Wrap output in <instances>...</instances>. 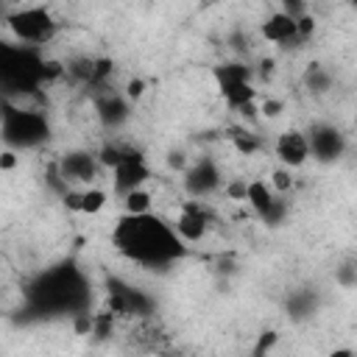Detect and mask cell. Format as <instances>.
<instances>
[{"label": "cell", "instance_id": "cell-1", "mask_svg": "<svg viewBox=\"0 0 357 357\" xmlns=\"http://www.w3.org/2000/svg\"><path fill=\"white\" fill-rule=\"evenodd\" d=\"M112 245L131 262L145 268H165L187 254L173 226L153 212L123 215L112 229Z\"/></svg>", "mask_w": 357, "mask_h": 357}, {"label": "cell", "instance_id": "cell-2", "mask_svg": "<svg viewBox=\"0 0 357 357\" xmlns=\"http://www.w3.org/2000/svg\"><path fill=\"white\" fill-rule=\"evenodd\" d=\"M39 67H42V59L31 47L0 42V92L6 98L36 92L42 84Z\"/></svg>", "mask_w": 357, "mask_h": 357}, {"label": "cell", "instance_id": "cell-3", "mask_svg": "<svg viewBox=\"0 0 357 357\" xmlns=\"http://www.w3.org/2000/svg\"><path fill=\"white\" fill-rule=\"evenodd\" d=\"M0 137L8 148H39L50 137V123L42 112L22 109L14 100H8L0 120Z\"/></svg>", "mask_w": 357, "mask_h": 357}, {"label": "cell", "instance_id": "cell-4", "mask_svg": "<svg viewBox=\"0 0 357 357\" xmlns=\"http://www.w3.org/2000/svg\"><path fill=\"white\" fill-rule=\"evenodd\" d=\"M6 25L17 42H25L28 47L50 45L59 33V20L45 6H22L6 14Z\"/></svg>", "mask_w": 357, "mask_h": 357}, {"label": "cell", "instance_id": "cell-5", "mask_svg": "<svg viewBox=\"0 0 357 357\" xmlns=\"http://www.w3.org/2000/svg\"><path fill=\"white\" fill-rule=\"evenodd\" d=\"M59 178L73 187V184H92L100 173V165L95 159V153L89 151H67L61 159H59V167H56Z\"/></svg>", "mask_w": 357, "mask_h": 357}, {"label": "cell", "instance_id": "cell-6", "mask_svg": "<svg viewBox=\"0 0 357 357\" xmlns=\"http://www.w3.org/2000/svg\"><path fill=\"white\" fill-rule=\"evenodd\" d=\"M304 137H307L310 153L321 162H332V159L343 156V151H346V139H343L340 128H335L332 123H315V126H310V131Z\"/></svg>", "mask_w": 357, "mask_h": 357}, {"label": "cell", "instance_id": "cell-7", "mask_svg": "<svg viewBox=\"0 0 357 357\" xmlns=\"http://www.w3.org/2000/svg\"><path fill=\"white\" fill-rule=\"evenodd\" d=\"M114 173V192L117 195H126V192H131V190H139L148 178H151V167L145 165V156L139 153V151H134V148H128L126 151V156H123V162L112 170Z\"/></svg>", "mask_w": 357, "mask_h": 357}, {"label": "cell", "instance_id": "cell-8", "mask_svg": "<svg viewBox=\"0 0 357 357\" xmlns=\"http://www.w3.org/2000/svg\"><path fill=\"white\" fill-rule=\"evenodd\" d=\"M209 220H212V215L201 206V201H184L176 223H170V226L181 243H198L209 231Z\"/></svg>", "mask_w": 357, "mask_h": 357}, {"label": "cell", "instance_id": "cell-9", "mask_svg": "<svg viewBox=\"0 0 357 357\" xmlns=\"http://www.w3.org/2000/svg\"><path fill=\"white\" fill-rule=\"evenodd\" d=\"M245 201H248L251 209H254L262 220H268V223H279V218L284 215V204H282V198H276V192L271 190V184H265L262 178L248 181Z\"/></svg>", "mask_w": 357, "mask_h": 357}, {"label": "cell", "instance_id": "cell-10", "mask_svg": "<svg viewBox=\"0 0 357 357\" xmlns=\"http://www.w3.org/2000/svg\"><path fill=\"white\" fill-rule=\"evenodd\" d=\"M220 187V170L212 159H198L187 173H184V190L192 198H206Z\"/></svg>", "mask_w": 357, "mask_h": 357}, {"label": "cell", "instance_id": "cell-11", "mask_svg": "<svg viewBox=\"0 0 357 357\" xmlns=\"http://www.w3.org/2000/svg\"><path fill=\"white\" fill-rule=\"evenodd\" d=\"M273 153L279 156V162L290 170V167H301L310 159V148H307V137L298 128H287L276 137L273 142Z\"/></svg>", "mask_w": 357, "mask_h": 357}, {"label": "cell", "instance_id": "cell-12", "mask_svg": "<svg viewBox=\"0 0 357 357\" xmlns=\"http://www.w3.org/2000/svg\"><path fill=\"white\" fill-rule=\"evenodd\" d=\"M262 36L273 45H282V47H290V45H298V31H296V20H290L287 14L282 11H273L265 22H262Z\"/></svg>", "mask_w": 357, "mask_h": 357}, {"label": "cell", "instance_id": "cell-13", "mask_svg": "<svg viewBox=\"0 0 357 357\" xmlns=\"http://www.w3.org/2000/svg\"><path fill=\"white\" fill-rule=\"evenodd\" d=\"M251 78H254V67L240 64V61L215 67V81H218V89L220 92L229 89V86H237V84H251Z\"/></svg>", "mask_w": 357, "mask_h": 357}, {"label": "cell", "instance_id": "cell-14", "mask_svg": "<svg viewBox=\"0 0 357 357\" xmlns=\"http://www.w3.org/2000/svg\"><path fill=\"white\" fill-rule=\"evenodd\" d=\"M95 109H98V117L106 123V126H117L120 120H126V100L120 98V95H103L98 103H95Z\"/></svg>", "mask_w": 357, "mask_h": 357}, {"label": "cell", "instance_id": "cell-15", "mask_svg": "<svg viewBox=\"0 0 357 357\" xmlns=\"http://www.w3.org/2000/svg\"><path fill=\"white\" fill-rule=\"evenodd\" d=\"M229 137H231L234 151L243 153V156H254V153L262 148V139H259L254 131H248V128H231Z\"/></svg>", "mask_w": 357, "mask_h": 357}, {"label": "cell", "instance_id": "cell-16", "mask_svg": "<svg viewBox=\"0 0 357 357\" xmlns=\"http://www.w3.org/2000/svg\"><path fill=\"white\" fill-rule=\"evenodd\" d=\"M123 206H126V215H145L151 212V192L148 190H131L123 195Z\"/></svg>", "mask_w": 357, "mask_h": 357}, {"label": "cell", "instance_id": "cell-17", "mask_svg": "<svg viewBox=\"0 0 357 357\" xmlns=\"http://www.w3.org/2000/svg\"><path fill=\"white\" fill-rule=\"evenodd\" d=\"M106 206V192L100 187H89V190H81V215H98L100 209Z\"/></svg>", "mask_w": 357, "mask_h": 357}, {"label": "cell", "instance_id": "cell-18", "mask_svg": "<svg viewBox=\"0 0 357 357\" xmlns=\"http://www.w3.org/2000/svg\"><path fill=\"white\" fill-rule=\"evenodd\" d=\"M112 329H114V315H112L109 310L92 315V335H95L98 340H106V337L112 335Z\"/></svg>", "mask_w": 357, "mask_h": 357}, {"label": "cell", "instance_id": "cell-19", "mask_svg": "<svg viewBox=\"0 0 357 357\" xmlns=\"http://www.w3.org/2000/svg\"><path fill=\"white\" fill-rule=\"evenodd\" d=\"M245 190H248V181L245 178H231L223 184V192L231 198V201H245Z\"/></svg>", "mask_w": 357, "mask_h": 357}, {"label": "cell", "instance_id": "cell-20", "mask_svg": "<svg viewBox=\"0 0 357 357\" xmlns=\"http://www.w3.org/2000/svg\"><path fill=\"white\" fill-rule=\"evenodd\" d=\"M293 187V176H290V170H273V176H271V190H276V192H287Z\"/></svg>", "mask_w": 357, "mask_h": 357}, {"label": "cell", "instance_id": "cell-21", "mask_svg": "<svg viewBox=\"0 0 357 357\" xmlns=\"http://www.w3.org/2000/svg\"><path fill=\"white\" fill-rule=\"evenodd\" d=\"M307 84H310L315 92H324V89H329L332 78H329L326 73H321L318 67H312V70H310V75H307Z\"/></svg>", "mask_w": 357, "mask_h": 357}, {"label": "cell", "instance_id": "cell-22", "mask_svg": "<svg viewBox=\"0 0 357 357\" xmlns=\"http://www.w3.org/2000/svg\"><path fill=\"white\" fill-rule=\"evenodd\" d=\"M282 109H284V103H282V100H276V98H268V100H262V103H259L262 117H279V114H282Z\"/></svg>", "mask_w": 357, "mask_h": 357}, {"label": "cell", "instance_id": "cell-23", "mask_svg": "<svg viewBox=\"0 0 357 357\" xmlns=\"http://www.w3.org/2000/svg\"><path fill=\"white\" fill-rule=\"evenodd\" d=\"M142 92H145V81H142V78H131V81L126 84V98L137 100V98H142Z\"/></svg>", "mask_w": 357, "mask_h": 357}, {"label": "cell", "instance_id": "cell-24", "mask_svg": "<svg viewBox=\"0 0 357 357\" xmlns=\"http://www.w3.org/2000/svg\"><path fill=\"white\" fill-rule=\"evenodd\" d=\"M276 343V332H265L262 337H259V343H257V349H254V357H262L271 346Z\"/></svg>", "mask_w": 357, "mask_h": 357}, {"label": "cell", "instance_id": "cell-25", "mask_svg": "<svg viewBox=\"0 0 357 357\" xmlns=\"http://www.w3.org/2000/svg\"><path fill=\"white\" fill-rule=\"evenodd\" d=\"M17 167V153L14 151H3L0 153V170H14Z\"/></svg>", "mask_w": 357, "mask_h": 357}, {"label": "cell", "instance_id": "cell-26", "mask_svg": "<svg viewBox=\"0 0 357 357\" xmlns=\"http://www.w3.org/2000/svg\"><path fill=\"white\" fill-rule=\"evenodd\" d=\"M273 67H276V61H273V59H262V61H259V75H262V78H268V75L273 73Z\"/></svg>", "mask_w": 357, "mask_h": 357}, {"label": "cell", "instance_id": "cell-27", "mask_svg": "<svg viewBox=\"0 0 357 357\" xmlns=\"http://www.w3.org/2000/svg\"><path fill=\"white\" fill-rule=\"evenodd\" d=\"M329 357H354V349H349V346H343V349H335Z\"/></svg>", "mask_w": 357, "mask_h": 357}, {"label": "cell", "instance_id": "cell-28", "mask_svg": "<svg viewBox=\"0 0 357 357\" xmlns=\"http://www.w3.org/2000/svg\"><path fill=\"white\" fill-rule=\"evenodd\" d=\"M6 103H8V98L0 92V120H3V112H6Z\"/></svg>", "mask_w": 357, "mask_h": 357}]
</instances>
